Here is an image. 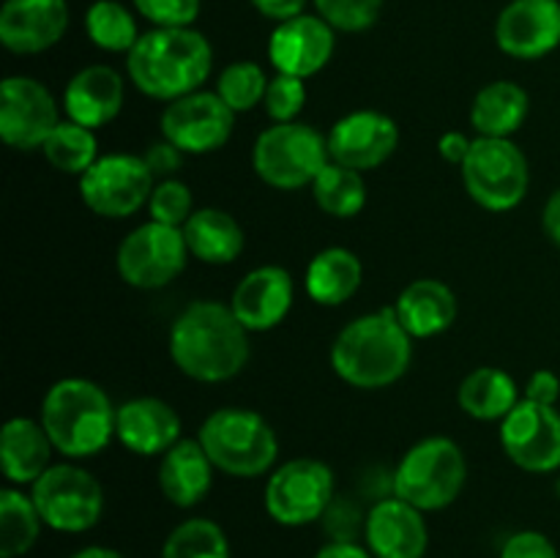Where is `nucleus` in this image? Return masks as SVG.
I'll use <instances>...</instances> for the list:
<instances>
[{
    "instance_id": "obj_10",
    "label": "nucleus",
    "mask_w": 560,
    "mask_h": 558,
    "mask_svg": "<svg viewBox=\"0 0 560 558\" xmlns=\"http://www.w3.org/2000/svg\"><path fill=\"white\" fill-rule=\"evenodd\" d=\"M189 260L184 228L145 222L131 230L118 246V274L131 288L156 290L173 282Z\"/></svg>"
},
{
    "instance_id": "obj_16",
    "label": "nucleus",
    "mask_w": 560,
    "mask_h": 558,
    "mask_svg": "<svg viewBox=\"0 0 560 558\" xmlns=\"http://www.w3.org/2000/svg\"><path fill=\"white\" fill-rule=\"evenodd\" d=\"M399 129L394 118L375 109H355L328 131L331 162L350 170H375L397 151Z\"/></svg>"
},
{
    "instance_id": "obj_42",
    "label": "nucleus",
    "mask_w": 560,
    "mask_h": 558,
    "mask_svg": "<svg viewBox=\"0 0 560 558\" xmlns=\"http://www.w3.org/2000/svg\"><path fill=\"white\" fill-rule=\"evenodd\" d=\"M142 159H145V164H148V170L153 173V178H170V175L180 167V162H184V151H180V148H175L170 140H162V142H153V146H148V151L142 153Z\"/></svg>"
},
{
    "instance_id": "obj_46",
    "label": "nucleus",
    "mask_w": 560,
    "mask_h": 558,
    "mask_svg": "<svg viewBox=\"0 0 560 558\" xmlns=\"http://www.w3.org/2000/svg\"><path fill=\"white\" fill-rule=\"evenodd\" d=\"M541 224H545V233L550 235L552 244L560 246V189H556L547 200L545 211H541Z\"/></svg>"
},
{
    "instance_id": "obj_37",
    "label": "nucleus",
    "mask_w": 560,
    "mask_h": 558,
    "mask_svg": "<svg viewBox=\"0 0 560 558\" xmlns=\"http://www.w3.org/2000/svg\"><path fill=\"white\" fill-rule=\"evenodd\" d=\"M315 9L334 31L361 33L375 25L383 0H315Z\"/></svg>"
},
{
    "instance_id": "obj_7",
    "label": "nucleus",
    "mask_w": 560,
    "mask_h": 558,
    "mask_svg": "<svg viewBox=\"0 0 560 558\" xmlns=\"http://www.w3.org/2000/svg\"><path fill=\"white\" fill-rule=\"evenodd\" d=\"M328 137L312 126L290 120V124H273L262 131L252 151V167L257 178L266 181L273 189H301L315 184L317 175L326 170Z\"/></svg>"
},
{
    "instance_id": "obj_38",
    "label": "nucleus",
    "mask_w": 560,
    "mask_h": 558,
    "mask_svg": "<svg viewBox=\"0 0 560 558\" xmlns=\"http://www.w3.org/2000/svg\"><path fill=\"white\" fill-rule=\"evenodd\" d=\"M148 211H151L153 222L170 224V228H184L189 217L195 213V202H191V191L184 181L164 178L162 184L153 186V195L148 200Z\"/></svg>"
},
{
    "instance_id": "obj_15",
    "label": "nucleus",
    "mask_w": 560,
    "mask_h": 558,
    "mask_svg": "<svg viewBox=\"0 0 560 558\" xmlns=\"http://www.w3.org/2000/svg\"><path fill=\"white\" fill-rule=\"evenodd\" d=\"M501 443L514 465L530 474H552L560 468V414L556 405L520 399L503 419Z\"/></svg>"
},
{
    "instance_id": "obj_27",
    "label": "nucleus",
    "mask_w": 560,
    "mask_h": 558,
    "mask_svg": "<svg viewBox=\"0 0 560 558\" xmlns=\"http://www.w3.org/2000/svg\"><path fill=\"white\" fill-rule=\"evenodd\" d=\"M184 239L189 255L211 266L233 263L244 252V230L222 208H197L184 224Z\"/></svg>"
},
{
    "instance_id": "obj_21",
    "label": "nucleus",
    "mask_w": 560,
    "mask_h": 558,
    "mask_svg": "<svg viewBox=\"0 0 560 558\" xmlns=\"http://www.w3.org/2000/svg\"><path fill=\"white\" fill-rule=\"evenodd\" d=\"M230 306L249 332H268L293 306V277L279 266L255 268L235 284Z\"/></svg>"
},
{
    "instance_id": "obj_25",
    "label": "nucleus",
    "mask_w": 560,
    "mask_h": 558,
    "mask_svg": "<svg viewBox=\"0 0 560 558\" xmlns=\"http://www.w3.org/2000/svg\"><path fill=\"white\" fill-rule=\"evenodd\" d=\"M394 310L410 337L427 339L457 321V295L441 279H416L399 293Z\"/></svg>"
},
{
    "instance_id": "obj_26",
    "label": "nucleus",
    "mask_w": 560,
    "mask_h": 558,
    "mask_svg": "<svg viewBox=\"0 0 560 558\" xmlns=\"http://www.w3.org/2000/svg\"><path fill=\"white\" fill-rule=\"evenodd\" d=\"M52 438L47 435L42 421L16 419L5 421L0 432V460H3L5 479L14 485H33L52 460Z\"/></svg>"
},
{
    "instance_id": "obj_19",
    "label": "nucleus",
    "mask_w": 560,
    "mask_h": 558,
    "mask_svg": "<svg viewBox=\"0 0 560 558\" xmlns=\"http://www.w3.org/2000/svg\"><path fill=\"white\" fill-rule=\"evenodd\" d=\"M66 27V0H5L0 9V42L14 55H38L55 47Z\"/></svg>"
},
{
    "instance_id": "obj_40",
    "label": "nucleus",
    "mask_w": 560,
    "mask_h": 558,
    "mask_svg": "<svg viewBox=\"0 0 560 558\" xmlns=\"http://www.w3.org/2000/svg\"><path fill=\"white\" fill-rule=\"evenodd\" d=\"M135 9L156 27H191L202 0H131Z\"/></svg>"
},
{
    "instance_id": "obj_36",
    "label": "nucleus",
    "mask_w": 560,
    "mask_h": 558,
    "mask_svg": "<svg viewBox=\"0 0 560 558\" xmlns=\"http://www.w3.org/2000/svg\"><path fill=\"white\" fill-rule=\"evenodd\" d=\"M268 82L271 80L255 60H235V63L224 66L222 74H219L217 93L235 115L249 113L266 98Z\"/></svg>"
},
{
    "instance_id": "obj_34",
    "label": "nucleus",
    "mask_w": 560,
    "mask_h": 558,
    "mask_svg": "<svg viewBox=\"0 0 560 558\" xmlns=\"http://www.w3.org/2000/svg\"><path fill=\"white\" fill-rule=\"evenodd\" d=\"M96 137L88 126L74 124V120H60L58 129L44 142V156L55 170L69 175H82L96 164Z\"/></svg>"
},
{
    "instance_id": "obj_29",
    "label": "nucleus",
    "mask_w": 560,
    "mask_h": 558,
    "mask_svg": "<svg viewBox=\"0 0 560 558\" xmlns=\"http://www.w3.org/2000/svg\"><path fill=\"white\" fill-rule=\"evenodd\" d=\"M530 98L517 82L498 80L481 88L470 107V124L479 137H512L525 124Z\"/></svg>"
},
{
    "instance_id": "obj_1",
    "label": "nucleus",
    "mask_w": 560,
    "mask_h": 558,
    "mask_svg": "<svg viewBox=\"0 0 560 558\" xmlns=\"http://www.w3.org/2000/svg\"><path fill=\"white\" fill-rule=\"evenodd\" d=\"M170 356L195 381H230L249 361V328L235 317L233 306L195 301L173 321Z\"/></svg>"
},
{
    "instance_id": "obj_32",
    "label": "nucleus",
    "mask_w": 560,
    "mask_h": 558,
    "mask_svg": "<svg viewBox=\"0 0 560 558\" xmlns=\"http://www.w3.org/2000/svg\"><path fill=\"white\" fill-rule=\"evenodd\" d=\"M315 202L337 219H350L364 211L366 206V184L359 170L342 167L337 162H328L326 170L312 184Z\"/></svg>"
},
{
    "instance_id": "obj_3",
    "label": "nucleus",
    "mask_w": 560,
    "mask_h": 558,
    "mask_svg": "<svg viewBox=\"0 0 560 558\" xmlns=\"http://www.w3.org/2000/svg\"><path fill=\"white\" fill-rule=\"evenodd\" d=\"M410 334L399 323L397 310L386 306L355 317L339 332L331 348V367L355 388H383L397 383L413 359Z\"/></svg>"
},
{
    "instance_id": "obj_43",
    "label": "nucleus",
    "mask_w": 560,
    "mask_h": 558,
    "mask_svg": "<svg viewBox=\"0 0 560 558\" xmlns=\"http://www.w3.org/2000/svg\"><path fill=\"white\" fill-rule=\"evenodd\" d=\"M560 397V381L556 372L550 370H536L530 375L528 386H525V399L539 405H556Z\"/></svg>"
},
{
    "instance_id": "obj_30",
    "label": "nucleus",
    "mask_w": 560,
    "mask_h": 558,
    "mask_svg": "<svg viewBox=\"0 0 560 558\" xmlns=\"http://www.w3.org/2000/svg\"><path fill=\"white\" fill-rule=\"evenodd\" d=\"M459 408L479 421L506 419L520 403V388L509 372L498 367H479L459 386Z\"/></svg>"
},
{
    "instance_id": "obj_14",
    "label": "nucleus",
    "mask_w": 560,
    "mask_h": 558,
    "mask_svg": "<svg viewBox=\"0 0 560 558\" xmlns=\"http://www.w3.org/2000/svg\"><path fill=\"white\" fill-rule=\"evenodd\" d=\"M235 113L217 91H195L167 104L162 113V135L184 153L219 151L230 140Z\"/></svg>"
},
{
    "instance_id": "obj_5",
    "label": "nucleus",
    "mask_w": 560,
    "mask_h": 558,
    "mask_svg": "<svg viewBox=\"0 0 560 558\" xmlns=\"http://www.w3.org/2000/svg\"><path fill=\"white\" fill-rule=\"evenodd\" d=\"M197 441L219 470L241 479L266 474L279 454L277 432L260 414L246 408L213 410L202 421Z\"/></svg>"
},
{
    "instance_id": "obj_47",
    "label": "nucleus",
    "mask_w": 560,
    "mask_h": 558,
    "mask_svg": "<svg viewBox=\"0 0 560 558\" xmlns=\"http://www.w3.org/2000/svg\"><path fill=\"white\" fill-rule=\"evenodd\" d=\"M315 558H375L366 547L355 545V542H331V545L320 547Z\"/></svg>"
},
{
    "instance_id": "obj_9",
    "label": "nucleus",
    "mask_w": 560,
    "mask_h": 558,
    "mask_svg": "<svg viewBox=\"0 0 560 558\" xmlns=\"http://www.w3.org/2000/svg\"><path fill=\"white\" fill-rule=\"evenodd\" d=\"M44 525L66 534L93 528L104 512V490L80 465H49L31 492Z\"/></svg>"
},
{
    "instance_id": "obj_39",
    "label": "nucleus",
    "mask_w": 560,
    "mask_h": 558,
    "mask_svg": "<svg viewBox=\"0 0 560 558\" xmlns=\"http://www.w3.org/2000/svg\"><path fill=\"white\" fill-rule=\"evenodd\" d=\"M266 113L268 118L277 120V124H290L295 120V115L304 109L306 104V85L301 77L293 74H277L271 82H268L266 98Z\"/></svg>"
},
{
    "instance_id": "obj_35",
    "label": "nucleus",
    "mask_w": 560,
    "mask_h": 558,
    "mask_svg": "<svg viewBox=\"0 0 560 558\" xmlns=\"http://www.w3.org/2000/svg\"><path fill=\"white\" fill-rule=\"evenodd\" d=\"M162 558H230L228 536L213 520H186L167 536Z\"/></svg>"
},
{
    "instance_id": "obj_18",
    "label": "nucleus",
    "mask_w": 560,
    "mask_h": 558,
    "mask_svg": "<svg viewBox=\"0 0 560 558\" xmlns=\"http://www.w3.org/2000/svg\"><path fill=\"white\" fill-rule=\"evenodd\" d=\"M334 27L323 16L299 14L273 27L268 38V60L277 74H293L306 80L328 66L334 55Z\"/></svg>"
},
{
    "instance_id": "obj_48",
    "label": "nucleus",
    "mask_w": 560,
    "mask_h": 558,
    "mask_svg": "<svg viewBox=\"0 0 560 558\" xmlns=\"http://www.w3.org/2000/svg\"><path fill=\"white\" fill-rule=\"evenodd\" d=\"M71 558H124L118 550H109V547H85V550L74 553Z\"/></svg>"
},
{
    "instance_id": "obj_22",
    "label": "nucleus",
    "mask_w": 560,
    "mask_h": 558,
    "mask_svg": "<svg viewBox=\"0 0 560 558\" xmlns=\"http://www.w3.org/2000/svg\"><path fill=\"white\" fill-rule=\"evenodd\" d=\"M115 435L140 457L164 454L180 441V416L159 397L129 399L115 414Z\"/></svg>"
},
{
    "instance_id": "obj_13",
    "label": "nucleus",
    "mask_w": 560,
    "mask_h": 558,
    "mask_svg": "<svg viewBox=\"0 0 560 558\" xmlns=\"http://www.w3.org/2000/svg\"><path fill=\"white\" fill-rule=\"evenodd\" d=\"M60 126L52 93L33 77H5L0 88V135L16 151L44 148Z\"/></svg>"
},
{
    "instance_id": "obj_23",
    "label": "nucleus",
    "mask_w": 560,
    "mask_h": 558,
    "mask_svg": "<svg viewBox=\"0 0 560 558\" xmlns=\"http://www.w3.org/2000/svg\"><path fill=\"white\" fill-rule=\"evenodd\" d=\"M63 107L74 124L88 129L107 126L124 107V80L109 66H88L66 85Z\"/></svg>"
},
{
    "instance_id": "obj_24",
    "label": "nucleus",
    "mask_w": 560,
    "mask_h": 558,
    "mask_svg": "<svg viewBox=\"0 0 560 558\" xmlns=\"http://www.w3.org/2000/svg\"><path fill=\"white\" fill-rule=\"evenodd\" d=\"M213 468L208 452L200 441L180 438L170 452L162 454L159 465V487L164 498L175 507H197L208 496L213 481Z\"/></svg>"
},
{
    "instance_id": "obj_6",
    "label": "nucleus",
    "mask_w": 560,
    "mask_h": 558,
    "mask_svg": "<svg viewBox=\"0 0 560 558\" xmlns=\"http://www.w3.org/2000/svg\"><path fill=\"white\" fill-rule=\"evenodd\" d=\"M468 476L465 454L452 438H424L394 474V496L421 512H438L459 498Z\"/></svg>"
},
{
    "instance_id": "obj_33",
    "label": "nucleus",
    "mask_w": 560,
    "mask_h": 558,
    "mask_svg": "<svg viewBox=\"0 0 560 558\" xmlns=\"http://www.w3.org/2000/svg\"><path fill=\"white\" fill-rule=\"evenodd\" d=\"M85 31L88 38L98 49H107V53L129 55L131 47L140 42L137 20L118 0H96V3H91L85 14Z\"/></svg>"
},
{
    "instance_id": "obj_12",
    "label": "nucleus",
    "mask_w": 560,
    "mask_h": 558,
    "mask_svg": "<svg viewBox=\"0 0 560 558\" xmlns=\"http://www.w3.org/2000/svg\"><path fill=\"white\" fill-rule=\"evenodd\" d=\"M331 503L334 474L320 460H290L273 470L266 485V509L279 525L315 523Z\"/></svg>"
},
{
    "instance_id": "obj_28",
    "label": "nucleus",
    "mask_w": 560,
    "mask_h": 558,
    "mask_svg": "<svg viewBox=\"0 0 560 558\" xmlns=\"http://www.w3.org/2000/svg\"><path fill=\"white\" fill-rule=\"evenodd\" d=\"M364 268L361 260L345 246H328L317 252L306 266V293L312 301L323 306H339L353 299L355 290L361 288Z\"/></svg>"
},
{
    "instance_id": "obj_17",
    "label": "nucleus",
    "mask_w": 560,
    "mask_h": 558,
    "mask_svg": "<svg viewBox=\"0 0 560 558\" xmlns=\"http://www.w3.org/2000/svg\"><path fill=\"white\" fill-rule=\"evenodd\" d=\"M495 44L520 60H536L560 47V0H512L498 14Z\"/></svg>"
},
{
    "instance_id": "obj_8",
    "label": "nucleus",
    "mask_w": 560,
    "mask_h": 558,
    "mask_svg": "<svg viewBox=\"0 0 560 558\" xmlns=\"http://www.w3.org/2000/svg\"><path fill=\"white\" fill-rule=\"evenodd\" d=\"M463 181L481 208L512 211L528 195V159L509 137H479L463 164Z\"/></svg>"
},
{
    "instance_id": "obj_44",
    "label": "nucleus",
    "mask_w": 560,
    "mask_h": 558,
    "mask_svg": "<svg viewBox=\"0 0 560 558\" xmlns=\"http://www.w3.org/2000/svg\"><path fill=\"white\" fill-rule=\"evenodd\" d=\"M262 16L273 22H284V20H293V16L304 14V5L306 0H249Z\"/></svg>"
},
{
    "instance_id": "obj_45",
    "label": "nucleus",
    "mask_w": 560,
    "mask_h": 558,
    "mask_svg": "<svg viewBox=\"0 0 560 558\" xmlns=\"http://www.w3.org/2000/svg\"><path fill=\"white\" fill-rule=\"evenodd\" d=\"M470 146H474V140H468L463 131H446V135L438 140V151H441V156L446 159L448 164H459V167H463L465 159H468Z\"/></svg>"
},
{
    "instance_id": "obj_4",
    "label": "nucleus",
    "mask_w": 560,
    "mask_h": 558,
    "mask_svg": "<svg viewBox=\"0 0 560 558\" xmlns=\"http://www.w3.org/2000/svg\"><path fill=\"white\" fill-rule=\"evenodd\" d=\"M115 414L107 392L85 377H63L42 403V425L52 446L66 457H93L115 435Z\"/></svg>"
},
{
    "instance_id": "obj_20",
    "label": "nucleus",
    "mask_w": 560,
    "mask_h": 558,
    "mask_svg": "<svg viewBox=\"0 0 560 558\" xmlns=\"http://www.w3.org/2000/svg\"><path fill=\"white\" fill-rule=\"evenodd\" d=\"M364 536L375 558H424L430 542L421 509L397 496L383 498L370 509Z\"/></svg>"
},
{
    "instance_id": "obj_31",
    "label": "nucleus",
    "mask_w": 560,
    "mask_h": 558,
    "mask_svg": "<svg viewBox=\"0 0 560 558\" xmlns=\"http://www.w3.org/2000/svg\"><path fill=\"white\" fill-rule=\"evenodd\" d=\"M42 523L31 496H22L14 487L0 490V558L25 556L36 545Z\"/></svg>"
},
{
    "instance_id": "obj_2",
    "label": "nucleus",
    "mask_w": 560,
    "mask_h": 558,
    "mask_svg": "<svg viewBox=\"0 0 560 558\" xmlns=\"http://www.w3.org/2000/svg\"><path fill=\"white\" fill-rule=\"evenodd\" d=\"M126 69L137 91L175 102L200 91L211 77L213 49L195 27H153L126 55Z\"/></svg>"
},
{
    "instance_id": "obj_41",
    "label": "nucleus",
    "mask_w": 560,
    "mask_h": 558,
    "mask_svg": "<svg viewBox=\"0 0 560 558\" xmlns=\"http://www.w3.org/2000/svg\"><path fill=\"white\" fill-rule=\"evenodd\" d=\"M501 558H560L556 545L539 531H520L509 536L503 545Z\"/></svg>"
},
{
    "instance_id": "obj_11",
    "label": "nucleus",
    "mask_w": 560,
    "mask_h": 558,
    "mask_svg": "<svg viewBox=\"0 0 560 558\" xmlns=\"http://www.w3.org/2000/svg\"><path fill=\"white\" fill-rule=\"evenodd\" d=\"M80 195L82 202L98 217L126 219L151 200L153 173L142 156L109 153L96 159V164L80 175Z\"/></svg>"
}]
</instances>
